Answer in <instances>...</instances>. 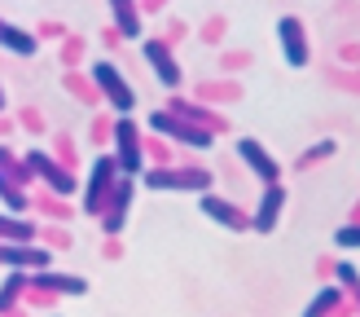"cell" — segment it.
Masks as SVG:
<instances>
[{"label": "cell", "instance_id": "obj_1", "mask_svg": "<svg viewBox=\"0 0 360 317\" xmlns=\"http://www.w3.org/2000/svg\"><path fill=\"white\" fill-rule=\"evenodd\" d=\"M93 80L105 88V97L115 101V111H123V115H128L132 106H136V97L128 93V84H123V75H119V70H115L110 62H93Z\"/></svg>", "mask_w": 360, "mask_h": 317}, {"label": "cell", "instance_id": "obj_2", "mask_svg": "<svg viewBox=\"0 0 360 317\" xmlns=\"http://www.w3.org/2000/svg\"><path fill=\"white\" fill-rule=\"evenodd\" d=\"M277 35H281V44H285V58H290V66H303L308 62V44H303V31L295 18H281L277 23Z\"/></svg>", "mask_w": 360, "mask_h": 317}, {"label": "cell", "instance_id": "obj_3", "mask_svg": "<svg viewBox=\"0 0 360 317\" xmlns=\"http://www.w3.org/2000/svg\"><path fill=\"white\" fill-rule=\"evenodd\" d=\"M281 203H285V189H281V185H268L264 203H259V211H255V234H268V229L277 225V211H281Z\"/></svg>", "mask_w": 360, "mask_h": 317}, {"label": "cell", "instance_id": "obj_4", "mask_svg": "<svg viewBox=\"0 0 360 317\" xmlns=\"http://www.w3.org/2000/svg\"><path fill=\"white\" fill-rule=\"evenodd\" d=\"M238 154H242L246 163H250V168H255V172L264 176V181H277V172H281V168H277L273 158L264 154V146H259V141H238Z\"/></svg>", "mask_w": 360, "mask_h": 317}, {"label": "cell", "instance_id": "obj_5", "mask_svg": "<svg viewBox=\"0 0 360 317\" xmlns=\"http://www.w3.org/2000/svg\"><path fill=\"white\" fill-rule=\"evenodd\" d=\"M146 58L154 62V70H158V80H163L167 88H172V84H180V66L172 62V53H167L163 44H158V40H150V44H146Z\"/></svg>", "mask_w": 360, "mask_h": 317}, {"label": "cell", "instance_id": "obj_6", "mask_svg": "<svg viewBox=\"0 0 360 317\" xmlns=\"http://www.w3.org/2000/svg\"><path fill=\"white\" fill-rule=\"evenodd\" d=\"M119 163L128 168V172L141 168V158H136V137H132V123H128V119L119 123Z\"/></svg>", "mask_w": 360, "mask_h": 317}, {"label": "cell", "instance_id": "obj_7", "mask_svg": "<svg viewBox=\"0 0 360 317\" xmlns=\"http://www.w3.org/2000/svg\"><path fill=\"white\" fill-rule=\"evenodd\" d=\"M110 172H115V163H110V158H97V168H93V181H88V199H84V207H97V199H101L105 181H110Z\"/></svg>", "mask_w": 360, "mask_h": 317}, {"label": "cell", "instance_id": "obj_8", "mask_svg": "<svg viewBox=\"0 0 360 317\" xmlns=\"http://www.w3.org/2000/svg\"><path fill=\"white\" fill-rule=\"evenodd\" d=\"M150 123H154L158 132H167V137H180V141H189V146H207V141H211L207 132H189V128H176V123H172L167 115H154Z\"/></svg>", "mask_w": 360, "mask_h": 317}, {"label": "cell", "instance_id": "obj_9", "mask_svg": "<svg viewBox=\"0 0 360 317\" xmlns=\"http://www.w3.org/2000/svg\"><path fill=\"white\" fill-rule=\"evenodd\" d=\"M31 168H35V172H40V176H44V181H53V185H58L62 194L70 189V176H66V172H58V168H53V163H49V154H40V150H35V154H31Z\"/></svg>", "mask_w": 360, "mask_h": 317}, {"label": "cell", "instance_id": "obj_10", "mask_svg": "<svg viewBox=\"0 0 360 317\" xmlns=\"http://www.w3.org/2000/svg\"><path fill=\"white\" fill-rule=\"evenodd\" d=\"M202 211H207V216H215L220 225H229V229H242L238 211H233L229 203H220V199H211V194H202Z\"/></svg>", "mask_w": 360, "mask_h": 317}, {"label": "cell", "instance_id": "obj_11", "mask_svg": "<svg viewBox=\"0 0 360 317\" xmlns=\"http://www.w3.org/2000/svg\"><path fill=\"white\" fill-rule=\"evenodd\" d=\"M0 44H9L18 58H31V53H35V40L27 31H13V27H0Z\"/></svg>", "mask_w": 360, "mask_h": 317}, {"label": "cell", "instance_id": "obj_12", "mask_svg": "<svg viewBox=\"0 0 360 317\" xmlns=\"http://www.w3.org/2000/svg\"><path fill=\"white\" fill-rule=\"evenodd\" d=\"M128 203H132V185L123 181L119 185V199H115V211L105 216V229H110V234H119V229H123V211H128Z\"/></svg>", "mask_w": 360, "mask_h": 317}, {"label": "cell", "instance_id": "obj_13", "mask_svg": "<svg viewBox=\"0 0 360 317\" xmlns=\"http://www.w3.org/2000/svg\"><path fill=\"white\" fill-rule=\"evenodd\" d=\"M150 185H158V189H163V185H193V189H207V176H202V172H189V176H163V172H154Z\"/></svg>", "mask_w": 360, "mask_h": 317}, {"label": "cell", "instance_id": "obj_14", "mask_svg": "<svg viewBox=\"0 0 360 317\" xmlns=\"http://www.w3.org/2000/svg\"><path fill=\"white\" fill-rule=\"evenodd\" d=\"M40 287H58V291H70V295H84V278H58V273H40Z\"/></svg>", "mask_w": 360, "mask_h": 317}, {"label": "cell", "instance_id": "obj_15", "mask_svg": "<svg viewBox=\"0 0 360 317\" xmlns=\"http://www.w3.org/2000/svg\"><path fill=\"white\" fill-rule=\"evenodd\" d=\"M0 238H13V242H31V225H22V220H5V216H0Z\"/></svg>", "mask_w": 360, "mask_h": 317}, {"label": "cell", "instance_id": "obj_16", "mask_svg": "<svg viewBox=\"0 0 360 317\" xmlns=\"http://www.w3.org/2000/svg\"><path fill=\"white\" fill-rule=\"evenodd\" d=\"M334 299H338V287H326V291H321L312 304H308V313H303V317H321V313H330V309H334Z\"/></svg>", "mask_w": 360, "mask_h": 317}, {"label": "cell", "instance_id": "obj_17", "mask_svg": "<svg viewBox=\"0 0 360 317\" xmlns=\"http://www.w3.org/2000/svg\"><path fill=\"white\" fill-rule=\"evenodd\" d=\"M0 260H9V264H49L44 251H5V247H0Z\"/></svg>", "mask_w": 360, "mask_h": 317}, {"label": "cell", "instance_id": "obj_18", "mask_svg": "<svg viewBox=\"0 0 360 317\" xmlns=\"http://www.w3.org/2000/svg\"><path fill=\"white\" fill-rule=\"evenodd\" d=\"M115 5H119V27H123V35H136V18L128 9V0H115Z\"/></svg>", "mask_w": 360, "mask_h": 317}, {"label": "cell", "instance_id": "obj_19", "mask_svg": "<svg viewBox=\"0 0 360 317\" xmlns=\"http://www.w3.org/2000/svg\"><path fill=\"white\" fill-rule=\"evenodd\" d=\"M338 247H360V229H338Z\"/></svg>", "mask_w": 360, "mask_h": 317}]
</instances>
